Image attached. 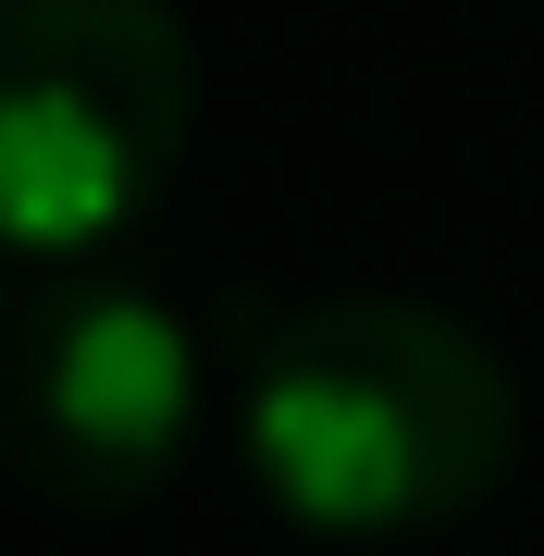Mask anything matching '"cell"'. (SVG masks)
Here are the masks:
<instances>
[{
	"mask_svg": "<svg viewBox=\"0 0 544 556\" xmlns=\"http://www.w3.org/2000/svg\"><path fill=\"white\" fill-rule=\"evenodd\" d=\"M199 433V334L124 260H50L0 321V457L25 495L124 519L186 470Z\"/></svg>",
	"mask_w": 544,
	"mask_h": 556,
	"instance_id": "3957f363",
	"label": "cell"
},
{
	"mask_svg": "<svg viewBox=\"0 0 544 556\" xmlns=\"http://www.w3.org/2000/svg\"><path fill=\"white\" fill-rule=\"evenodd\" d=\"M236 433L298 532L396 544L470 519L507 482L520 396H507V358L421 298H309L261 321Z\"/></svg>",
	"mask_w": 544,
	"mask_h": 556,
	"instance_id": "6da1fadb",
	"label": "cell"
},
{
	"mask_svg": "<svg viewBox=\"0 0 544 556\" xmlns=\"http://www.w3.org/2000/svg\"><path fill=\"white\" fill-rule=\"evenodd\" d=\"M199 124L174 0H0V248L100 260L149 223Z\"/></svg>",
	"mask_w": 544,
	"mask_h": 556,
	"instance_id": "7a4b0ae2",
	"label": "cell"
}]
</instances>
